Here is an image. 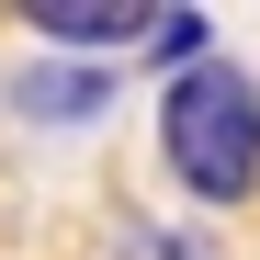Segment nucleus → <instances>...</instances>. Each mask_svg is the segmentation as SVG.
I'll return each mask as SVG.
<instances>
[{"mask_svg":"<svg viewBox=\"0 0 260 260\" xmlns=\"http://www.w3.org/2000/svg\"><path fill=\"white\" fill-rule=\"evenodd\" d=\"M34 34H46V46H147V34H158V12H136V0H34V12H23Z\"/></svg>","mask_w":260,"mask_h":260,"instance_id":"obj_2","label":"nucleus"},{"mask_svg":"<svg viewBox=\"0 0 260 260\" xmlns=\"http://www.w3.org/2000/svg\"><path fill=\"white\" fill-rule=\"evenodd\" d=\"M124 260H215V249H192V238H158V226H136V238H124Z\"/></svg>","mask_w":260,"mask_h":260,"instance_id":"obj_4","label":"nucleus"},{"mask_svg":"<svg viewBox=\"0 0 260 260\" xmlns=\"http://www.w3.org/2000/svg\"><path fill=\"white\" fill-rule=\"evenodd\" d=\"M158 158L192 204H238L260 181V79L238 57H192L158 102Z\"/></svg>","mask_w":260,"mask_h":260,"instance_id":"obj_1","label":"nucleus"},{"mask_svg":"<svg viewBox=\"0 0 260 260\" xmlns=\"http://www.w3.org/2000/svg\"><path fill=\"white\" fill-rule=\"evenodd\" d=\"M12 102H23L34 124H91V113H102V79H91V68H23Z\"/></svg>","mask_w":260,"mask_h":260,"instance_id":"obj_3","label":"nucleus"}]
</instances>
